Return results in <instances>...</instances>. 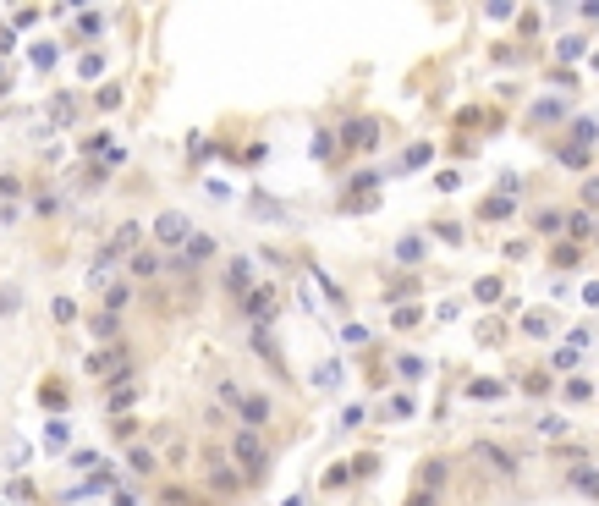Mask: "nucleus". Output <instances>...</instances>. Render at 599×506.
Returning <instances> with one entry per match:
<instances>
[{"label": "nucleus", "mask_w": 599, "mask_h": 506, "mask_svg": "<svg viewBox=\"0 0 599 506\" xmlns=\"http://www.w3.org/2000/svg\"><path fill=\"white\" fill-rule=\"evenodd\" d=\"M231 451H237V463H242L248 479H264L269 473V451H264V441H259V429H237V435H231Z\"/></svg>", "instance_id": "obj_1"}, {"label": "nucleus", "mask_w": 599, "mask_h": 506, "mask_svg": "<svg viewBox=\"0 0 599 506\" xmlns=\"http://www.w3.org/2000/svg\"><path fill=\"white\" fill-rule=\"evenodd\" d=\"M154 237L176 248V242H193V226H187V215H160V220H154Z\"/></svg>", "instance_id": "obj_2"}, {"label": "nucleus", "mask_w": 599, "mask_h": 506, "mask_svg": "<svg viewBox=\"0 0 599 506\" xmlns=\"http://www.w3.org/2000/svg\"><path fill=\"white\" fill-rule=\"evenodd\" d=\"M126 369V347H104V352H88V375H122Z\"/></svg>", "instance_id": "obj_3"}, {"label": "nucleus", "mask_w": 599, "mask_h": 506, "mask_svg": "<svg viewBox=\"0 0 599 506\" xmlns=\"http://www.w3.org/2000/svg\"><path fill=\"white\" fill-rule=\"evenodd\" d=\"M248 319H253V325L275 319V292H269V286H253V292H248Z\"/></svg>", "instance_id": "obj_4"}, {"label": "nucleus", "mask_w": 599, "mask_h": 506, "mask_svg": "<svg viewBox=\"0 0 599 506\" xmlns=\"http://www.w3.org/2000/svg\"><path fill=\"white\" fill-rule=\"evenodd\" d=\"M209 253H215V242H209V237H193V242L182 248V259H176V270H198Z\"/></svg>", "instance_id": "obj_5"}, {"label": "nucleus", "mask_w": 599, "mask_h": 506, "mask_svg": "<svg viewBox=\"0 0 599 506\" xmlns=\"http://www.w3.org/2000/svg\"><path fill=\"white\" fill-rule=\"evenodd\" d=\"M374 138H379V132H374V122H352V126H347V149H369Z\"/></svg>", "instance_id": "obj_6"}, {"label": "nucleus", "mask_w": 599, "mask_h": 506, "mask_svg": "<svg viewBox=\"0 0 599 506\" xmlns=\"http://www.w3.org/2000/svg\"><path fill=\"white\" fill-rule=\"evenodd\" d=\"M242 419H248V429H253V424H264L269 419V397H242Z\"/></svg>", "instance_id": "obj_7"}, {"label": "nucleus", "mask_w": 599, "mask_h": 506, "mask_svg": "<svg viewBox=\"0 0 599 506\" xmlns=\"http://www.w3.org/2000/svg\"><path fill=\"white\" fill-rule=\"evenodd\" d=\"M132 397H138V391H132V375H122L116 385H110V407H116V413H122V407H132Z\"/></svg>", "instance_id": "obj_8"}, {"label": "nucleus", "mask_w": 599, "mask_h": 506, "mask_svg": "<svg viewBox=\"0 0 599 506\" xmlns=\"http://www.w3.org/2000/svg\"><path fill=\"white\" fill-rule=\"evenodd\" d=\"M154 270H160V253H149V248L132 253V275H154Z\"/></svg>", "instance_id": "obj_9"}, {"label": "nucleus", "mask_w": 599, "mask_h": 506, "mask_svg": "<svg viewBox=\"0 0 599 506\" xmlns=\"http://www.w3.org/2000/svg\"><path fill=\"white\" fill-rule=\"evenodd\" d=\"M110 248H116V253H132V248H138V226H132V220H126L122 232L110 237Z\"/></svg>", "instance_id": "obj_10"}, {"label": "nucleus", "mask_w": 599, "mask_h": 506, "mask_svg": "<svg viewBox=\"0 0 599 506\" xmlns=\"http://www.w3.org/2000/svg\"><path fill=\"white\" fill-rule=\"evenodd\" d=\"M478 457H490V463H495L500 473H506V479H512V473H517V463H512V457H506V451H495V446H478Z\"/></svg>", "instance_id": "obj_11"}, {"label": "nucleus", "mask_w": 599, "mask_h": 506, "mask_svg": "<svg viewBox=\"0 0 599 506\" xmlns=\"http://www.w3.org/2000/svg\"><path fill=\"white\" fill-rule=\"evenodd\" d=\"M512 215V198L500 193V198H484V220H506Z\"/></svg>", "instance_id": "obj_12"}, {"label": "nucleus", "mask_w": 599, "mask_h": 506, "mask_svg": "<svg viewBox=\"0 0 599 506\" xmlns=\"http://www.w3.org/2000/svg\"><path fill=\"white\" fill-rule=\"evenodd\" d=\"M401 264H418V259H423V237H401Z\"/></svg>", "instance_id": "obj_13"}, {"label": "nucleus", "mask_w": 599, "mask_h": 506, "mask_svg": "<svg viewBox=\"0 0 599 506\" xmlns=\"http://www.w3.org/2000/svg\"><path fill=\"white\" fill-rule=\"evenodd\" d=\"M126 297H132L126 286H110V292H104V314H122V308H126Z\"/></svg>", "instance_id": "obj_14"}, {"label": "nucleus", "mask_w": 599, "mask_h": 506, "mask_svg": "<svg viewBox=\"0 0 599 506\" xmlns=\"http://www.w3.org/2000/svg\"><path fill=\"white\" fill-rule=\"evenodd\" d=\"M209 485H215V490H226V495H231V490L242 485V479H237V473H231V468H215V473H209Z\"/></svg>", "instance_id": "obj_15"}, {"label": "nucleus", "mask_w": 599, "mask_h": 506, "mask_svg": "<svg viewBox=\"0 0 599 506\" xmlns=\"http://www.w3.org/2000/svg\"><path fill=\"white\" fill-rule=\"evenodd\" d=\"M572 485L588 490V495H599V473H594V468H578V473H572Z\"/></svg>", "instance_id": "obj_16"}, {"label": "nucleus", "mask_w": 599, "mask_h": 506, "mask_svg": "<svg viewBox=\"0 0 599 506\" xmlns=\"http://www.w3.org/2000/svg\"><path fill=\"white\" fill-rule=\"evenodd\" d=\"M248 259H237V264H231V292H248Z\"/></svg>", "instance_id": "obj_17"}, {"label": "nucleus", "mask_w": 599, "mask_h": 506, "mask_svg": "<svg viewBox=\"0 0 599 506\" xmlns=\"http://www.w3.org/2000/svg\"><path fill=\"white\" fill-rule=\"evenodd\" d=\"M66 435H72L66 424H50V435H44V446H50V451H66Z\"/></svg>", "instance_id": "obj_18"}, {"label": "nucleus", "mask_w": 599, "mask_h": 506, "mask_svg": "<svg viewBox=\"0 0 599 506\" xmlns=\"http://www.w3.org/2000/svg\"><path fill=\"white\" fill-rule=\"evenodd\" d=\"M556 50H561V61H578V55H583V39H578V33H572V39H561Z\"/></svg>", "instance_id": "obj_19"}, {"label": "nucleus", "mask_w": 599, "mask_h": 506, "mask_svg": "<svg viewBox=\"0 0 599 506\" xmlns=\"http://www.w3.org/2000/svg\"><path fill=\"white\" fill-rule=\"evenodd\" d=\"M473 397H478V402H495L500 385H495V380H473Z\"/></svg>", "instance_id": "obj_20"}, {"label": "nucleus", "mask_w": 599, "mask_h": 506, "mask_svg": "<svg viewBox=\"0 0 599 506\" xmlns=\"http://www.w3.org/2000/svg\"><path fill=\"white\" fill-rule=\"evenodd\" d=\"M534 226H539V232H561V215L544 210V215H534Z\"/></svg>", "instance_id": "obj_21"}, {"label": "nucleus", "mask_w": 599, "mask_h": 506, "mask_svg": "<svg viewBox=\"0 0 599 506\" xmlns=\"http://www.w3.org/2000/svg\"><path fill=\"white\" fill-rule=\"evenodd\" d=\"M313 380H319V385H335V380H341V369H335V363H319V369H313Z\"/></svg>", "instance_id": "obj_22"}, {"label": "nucleus", "mask_w": 599, "mask_h": 506, "mask_svg": "<svg viewBox=\"0 0 599 506\" xmlns=\"http://www.w3.org/2000/svg\"><path fill=\"white\" fill-rule=\"evenodd\" d=\"M572 132H578V144H594V138H599L594 122H572Z\"/></svg>", "instance_id": "obj_23"}, {"label": "nucleus", "mask_w": 599, "mask_h": 506, "mask_svg": "<svg viewBox=\"0 0 599 506\" xmlns=\"http://www.w3.org/2000/svg\"><path fill=\"white\" fill-rule=\"evenodd\" d=\"M566 226H572V237H588V232H594V220H588V215H572Z\"/></svg>", "instance_id": "obj_24"}, {"label": "nucleus", "mask_w": 599, "mask_h": 506, "mask_svg": "<svg viewBox=\"0 0 599 506\" xmlns=\"http://www.w3.org/2000/svg\"><path fill=\"white\" fill-rule=\"evenodd\" d=\"M94 336H116V314H99V319H94Z\"/></svg>", "instance_id": "obj_25"}, {"label": "nucleus", "mask_w": 599, "mask_h": 506, "mask_svg": "<svg viewBox=\"0 0 599 506\" xmlns=\"http://www.w3.org/2000/svg\"><path fill=\"white\" fill-rule=\"evenodd\" d=\"M566 402H588V380H572V385H566Z\"/></svg>", "instance_id": "obj_26"}, {"label": "nucleus", "mask_w": 599, "mask_h": 506, "mask_svg": "<svg viewBox=\"0 0 599 506\" xmlns=\"http://www.w3.org/2000/svg\"><path fill=\"white\" fill-rule=\"evenodd\" d=\"M116 506H132V495H116Z\"/></svg>", "instance_id": "obj_27"}, {"label": "nucleus", "mask_w": 599, "mask_h": 506, "mask_svg": "<svg viewBox=\"0 0 599 506\" xmlns=\"http://www.w3.org/2000/svg\"><path fill=\"white\" fill-rule=\"evenodd\" d=\"M0 88H6V83H0Z\"/></svg>", "instance_id": "obj_28"}]
</instances>
